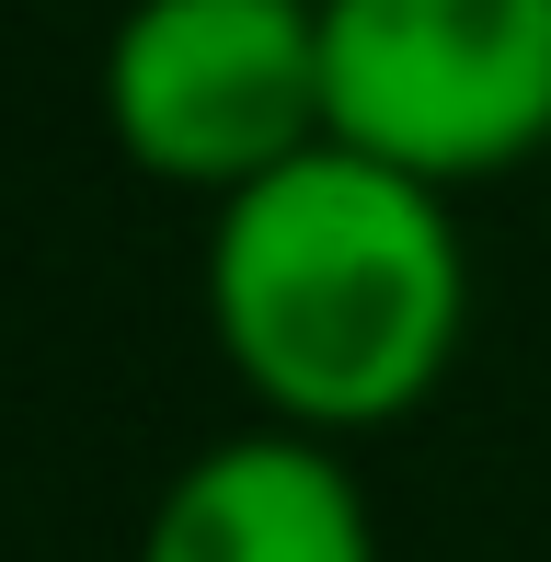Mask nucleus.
I'll return each instance as SVG.
<instances>
[{
    "label": "nucleus",
    "instance_id": "f257e3e1",
    "mask_svg": "<svg viewBox=\"0 0 551 562\" xmlns=\"http://www.w3.org/2000/svg\"><path fill=\"white\" fill-rule=\"evenodd\" d=\"M195 311L254 425H299L334 448L391 437L448 391L471 334L460 195L322 138L207 207Z\"/></svg>",
    "mask_w": 551,
    "mask_h": 562
},
{
    "label": "nucleus",
    "instance_id": "f03ea898",
    "mask_svg": "<svg viewBox=\"0 0 551 562\" xmlns=\"http://www.w3.org/2000/svg\"><path fill=\"white\" fill-rule=\"evenodd\" d=\"M104 138L161 195H241L334 138L322 0H127L92 69Z\"/></svg>",
    "mask_w": 551,
    "mask_h": 562
},
{
    "label": "nucleus",
    "instance_id": "7ed1b4c3",
    "mask_svg": "<svg viewBox=\"0 0 551 562\" xmlns=\"http://www.w3.org/2000/svg\"><path fill=\"white\" fill-rule=\"evenodd\" d=\"M322 115L437 195L551 161V0H322Z\"/></svg>",
    "mask_w": 551,
    "mask_h": 562
},
{
    "label": "nucleus",
    "instance_id": "20e7f679",
    "mask_svg": "<svg viewBox=\"0 0 551 562\" xmlns=\"http://www.w3.org/2000/svg\"><path fill=\"white\" fill-rule=\"evenodd\" d=\"M127 562H380V505L334 437L230 425L149 494Z\"/></svg>",
    "mask_w": 551,
    "mask_h": 562
}]
</instances>
